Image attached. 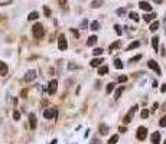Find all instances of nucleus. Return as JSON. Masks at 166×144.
Instances as JSON below:
<instances>
[{
    "label": "nucleus",
    "mask_w": 166,
    "mask_h": 144,
    "mask_svg": "<svg viewBox=\"0 0 166 144\" xmlns=\"http://www.w3.org/2000/svg\"><path fill=\"white\" fill-rule=\"evenodd\" d=\"M32 33H33V36H35L36 39H42V38H44L45 29H44V26H42V23H35V24H33Z\"/></svg>",
    "instance_id": "f257e3e1"
},
{
    "label": "nucleus",
    "mask_w": 166,
    "mask_h": 144,
    "mask_svg": "<svg viewBox=\"0 0 166 144\" xmlns=\"http://www.w3.org/2000/svg\"><path fill=\"white\" fill-rule=\"evenodd\" d=\"M136 137H137V140H140V141L146 140V137H147V128H146V127H143V125H140V127L137 128Z\"/></svg>",
    "instance_id": "f03ea898"
},
{
    "label": "nucleus",
    "mask_w": 166,
    "mask_h": 144,
    "mask_svg": "<svg viewBox=\"0 0 166 144\" xmlns=\"http://www.w3.org/2000/svg\"><path fill=\"white\" fill-rule=\"evenodd\" d=\"M137 110H139V105H133V107H131V108H130V111H129V114L124 117V120H123V122H124V124H129V122L131 121V117L134 115V112H136Z\"/></svg>",
    "instance_id": "7ed1b4c3"
},
{
    "label": "nucleus",
    "mask_w": 166,
    "mask_h": 144,
    "mask_svg": "<svg viewBox=\"0 0 166 144\" xmlns=\"http://www.w3.org/2000/svg\"><path fill=\"white\" fill-rule=\"evenodd\" d=\"M58 48H59L61 51H65V49L68 48V42H67V39H65V35H62V33H61L59 38H58Z\"/></svg>",
    "instance_id": "20e7f679"
},
{
    "label": "nucleus",
    "mask_w": 166,
    "mask_h": 144,
    "mask_svg": "<svg viewBox=\"0 0 166 144\" xmlns=\"http://www.w3.org/2000/svg\"><path fill=\"white\" fill-rule=\"evenodd\" d=\"M56 88H58V81L56 79H52L48 85V94L49 95H54V94L56 92Z\"/></svg>",
    "instance_id": "39448f33"
},
{
    "label": "nucleus",
    "mask_w": 166,
    "mask_h": 144,
    "mask_svg": "<svg viewBox=\"0 0 166 144\" xmlns=\"http://www.w3.org/2000/svg\"><path fill=\"white\" fill-rule=\"evenodd\" d=\"M147 66H149L150 69H153V71L158 73V75H162V69L159 68V65H158V63H156L153 59H150L149 62H147Z\"/></svg>",
    "instance_id": "423d86ee"
},
{
    "label": "nucleus",
    "mask_w": 166,
    "mask_h": 144,
    "mask_svg": "<svg viewBox=\"0 0 166 144\" xmlns=\"http://www.w3.org/2000/svg\"><path fill=\"white\" fill-rule=\"evenodd\" d=\"M55 115H56V110H54V108H48V110L44 111V117L46 118V120H51V118L55 117Z\"/></svg>",
    "instance_id": "0eeeda50"
},
{
    "label": "nucleus",
    "mask_w": 166,
    "mask_h": 144,
    "mask_svg": "<svg viewBox=\"0 0 166 144\" xmlns=\"http://www.w3.org/2000/svg\"><path fill=\"white\" fill-rule=\"evenodd\" d=\"M35 78H36V72H35V71H27L26 75H25V81H26V82L33 81Z\"/></svg>",
    "instance_id": "6e6552de"
},
{
    "label": "nucleus",
    "mask_w": 166,
    "mask_h": 144,
    "mask_svg": "<svg viewBox=\"0 0 166 144\" xmlns=\"http://www.w3.org/2000/svg\"><path fill=\"white\" fill-rule=\"evenodd\" d=\"M7 72H9L7 63H4V62H2V61H0V75L4 76V75H7Z\"/></svg>",
    "instance_id": "1a4fd4ad"
},
{
    "label": "nucleus",
    "mask_w": 166,
    "mask_h": 144,
    "mask_svg": "<svg viewBox=\"0 0 166 144\" xmlns=\"http://www.w3.org/2000/svg\"><path fill=\"white\" fill-rule=\"evenodd\" d=\"M29 125L32 130L36 128V115L35 114H29Z\"/></svg>",
    "instance_id": "9d476101"
},
{
    "label": "nucleus",
    "mask_w": 166,
    "mask_h": 144,
    "mask_svg": "<svg viewBox=\"0 0 166 144\" xmlns=\"http://www.w3.org/2000/svg\"><path fill=\"white\" fill-rule=\"evenodd\" d=\"M139 7L142 9V10H144V12H150V10H152V6H150L147 2H140L139 3Z\"/></svg>",
    "instance_id": "9b49d317"
},
{
    "label": "nucleus",
    "mask_w": 166,
    "mask_h": 144,
    "mask_svg": "<svg viewBox=\"0 0 166 144\" xmlns=\"http://www.w3.org/2000/svg\"><path fill=\"white\" fill-rule=\"evenodd\" d=\"M152 144H160V133L152 134Z\"/></svg>",
    "instance_id": "f8f14e48"
},
{
    "label": "nucleus",
    "mask_w": 166,
    "mask_h": 144,
    "mask_svg": "<svg viewBox=\"0 0 166 144\" xmlns=\"http://www.w3.org/2000/svg\"><path fill=\"white\" fill-rule=\"evenodd\" d=\"M155 17H156V13H150V14H146V13H144V14H143V20H144L146 23L152 22Z\"/></svg>",
    "instance_id": "ddd939ff"
},
{
    "label": "nucleus",
    "mask_w": 166,
    "mask_h": 144,
    "mask_svg": "<svg viewBox=\"0 0 166 144\" xmlns=\"http://www.w3.org/2000/svg\"><path fill=\"white\" fill-rule=\"evenodd\" d=\"M152 46H153V49H155L156 52H158V48H159V38H158V36H153V38H152Z\"/></svg>",
    "instance_id": "4468645a"
},
{
    "label": "nucleus",
    "mask_w": 166,
    "mask_h": 144,
    "mask_svg": "<svg viewBox=\"0 0 166 144\" xmlns=\"http://www.w3.org/2000/svg\"><path fill=\"white\" fill-rule=\"evenodd\" d=\"M98 131H100L103 136H106V134L108 133V127H107L106 124H100V127H98Z\"/></svg>",
    "instance_id": "2eb2a0df"
},
{
    "label": "nucleus",
    "mask_w": 166,
    "mask_h": 144,
    "mask_svg": "<svg viewBox=\"0 0 166 144\" xmlns=\"http://www.w3.org/2000/svg\"><path fill=\"white\" fill-rule=\"evenodd\" d=\"M158 29H159V22H158V20H153V22L150 23L149 30H150V32H155V30H158Z\"/></svg>",
    "instance_id": "dca6fc26"
},
{
    "label": "nucleus",
    "mask_w": 166,
    "mask_h": 144,
    "mask_svg": "<svg viewBox=\"0 0 166 144\" xmlns=\"http://www.w3.org/2000/svg\"><path fill=\"white\" fill-rule=\"evenodd\" d=\"M95 43H97V36H95V35L90 36L88 41H87V45H88V46H93V45H95Z\"/></svg>",
    "instance_id": "f3484780"
},
{
    "label": "nucleus",
    "mask_w": 166,
    "mask_h": 144,
    "mask_svg": "<svg viewBox=\"0 0 166 144\" xmlns=\"http://www.w3.org/2000/svg\"><path fill=\"white\" fill-rule=\"evenodd\" d=\"M101 62H103V59H98V58H95V59L91 61L90 65L93 66V68H97V66H100V63H101Z\"/></svg>",
    "instance_id": "a211bd4d"
},
{
    "label": "nucleus",
    "mask_w": 166,
    "mask_h": 144,
    "mask_svg": "<svg viewBox=\"0 0 166 144\" xmlns=\"http://www.w3.org/2000/svg\"><path fill=\"white\" fill-rule=\"evenodd\" d=\"M103 0H93L91 2V7H94V9H97V7H100L101 4H103Z\"/></svg>",
    "instance_id": "6ab92c4d"
},
{
    "label": "nucleus",
    "mask_w": 166,
    "mask_h": 144,
    "mask_svg": "<svg viewBox=\"0 0 166 144\" xmlns=\"http://www.w3.org/2000/svg\"><path fill=\"white\" fill-rule=\"evenodd\" d=\"M107 72H108V68H107L106 65L98 68V75H107Z\"/></svg>",
    "instance_id": "aec40b11"
},
{
    "label": "nucleus",
    "mask_w": 166,
    "mask_h": 144,
    "mask_svg": "<svg viewBox=\"0 0 166 144\" xmlns=\"http://www.w3.org/2000/svg\"><path fill=\"white\" fill-rule=\"evenodd\" d=\"M123 91H124V87H118V88H117V91H116V95H114V98H116V100H118V98L121 97Z\"/></svg>",
    "instance_id": "412c9836"
},
{
    "label": "nucleus",
    "mask_w": 166,
    "mask_h": 144,
    "mask_svg": "<svg viewBox=\"0 0 166 144\" xmlns=\"http://www.w3.org/2000/svg\"><path fill=\"white\" fill-rule=\"evenodd\" d=\"M38 17H39V13H38V12H32V13H29L27 19H29V20H36Z\"/></svg>",
    "instance_id": "4be33fe9"
},
{
    "label": "nucleus",
    "mask_w": 166,
    "mask_h": 144,
    "mask_svg": "<svg viewBox=\"0 0 166 144\" xmlns=\"http://www.w3.org/2000/svg\"><path fill=\"white\" fill-rule=\"evenodd\" d=\"M120 45H121V42H120V41H116L114 42V43H111V45H110V52H111V51H114V49H117L118 46H120Z\"/></svg>",
    "instance_id": "5701e85b"
},
{
    "label": "nucleus",
    "mask_w": 166,
    "mask_h": 144,
    "mask_svg": "<svg viewBox=\"0 0 166 144\" xmlns=\"http://www.w3.org/2000/svg\"><path fill=\"white\" fill-rule=\"evenodd\" d=\"M129 16H130L131 20H134V22H139V14H137L136 12H130V14H129Z\"/></svg>",
    "instance_id": "b1692460"
},
{
    "label": "nucleus",
    "mask_w": 166,
    "mask_h": 144,
    "mask_svg": "<svg viewBox=\"0 0 166 144\" xmlns=\"http://www.w3.org/2000/svg\"><path fill=\"white\" fill-rule=\"evenodd\" d=\"M139 46H140V42H131V43L127 46V51H130V49H136Z\"/></svg>",
    "instance_id": "393cba45"
},
{
    "label": "nucleus",
    "mask_w": 166,
    "mask_h": 144,
    "mask_svg": "<svg viewBox=\"0 0 166 144\" xmlns=\"http://www.w3.org/2000/svg\"><path fill=\"white\" fill-rule=\"evenodd\" d=\"M91 30H98L100 29V22H97V20H94L93 23H91Z\"/></svg>",
    "instance_id": "a878e982"
},
{
    "label": "nucleus",
    "mask_w": 166,
    "mask_h": 144,
    "mask_svg": "<svg viewBox=\"0 0 166 144\" xmlns=\"http://www.w3.org/2000/svg\"><path fill=\"white\" fill-rule=\"evenodd\" d=\"M114 66H116L117 69H121V68H123V62L118 59V58H117V59H114Z\"/></svg>",
    "instance_id": "bb28decb"
},
{
    "label": "nucleus",
    "mask_w": 166,
    "mask_h": 144,
    "mask_svg": "<svg viewBox=\"0 0 166 144\" xmlns=\"http://www.w3.org/2000/svg\"><path fill=\"white\" fill-rule=\"evenodd\" d=\"M117 141H118V136H117V134H116V136H113L111 138L108 140V143H107V144H116Z\"/></svg>",
    "instance_id": "cd10ccee"
},
{
    "label": "nucleus",
    "mask_w": 166,
    "mask_h": 144,
    "mask_svg": "<svg viewBox=\"0 0 166 144\" xmlns=\"http://www.w3.org/2000/svg\"><path fill=\"white\" fill-rule=\"evenodd\" d=\"M114 87H116V85H114V84H113V82H110V84H108V85H107V88H106L107 94H110V92H111V91H113V90H114Z\"/></svg>",
    "instance_id": "c85d7f7f"
},
{
    "label": "nucleus",
    "mask_w": 166,
    "mask_h": 144,
    "mask_svg": "<svg viewBox=\"0 0 166 144\" xmlns=\"http://www.w3.org/2000/svg\"><path fill=\"white\" fill-rule=\"evenodd\" d=\"M103 49H101V48H97V49H94V51H93V53L95 55V56H98V55H101V53H103Z\"/></svg>",
    "instance_id": "c756f323"
},
{
    "label": "nucleus",
    "mask_w": 166,
    "mask_h": 144,
    "mask_svg": "<svg viewBox=\"0 0 166 144\" xmlns=\"http://www.w3.org/2000/svg\"><path fill=\"white\" fill-rule=\"evenodd\" d=\"M114 29H116V33H117V35H121V33H123V30H121V27H120V24H114Z\"/></svg>",
    "instance_id": "7c9ffc66"
},
{
    "label": "nucleus",
    "mask_w": 166,
    "mask_h": 144,
    "mask_svg": "<svg viewBox=\"0 0 166 144\" xmlns=\"http://www.w3.org/2000/svg\"><path fill=\"white\" fill-rule=\"evenodd\" d=\"M44 12H45V16H46V17L51 16V10H49L48 6H44Z\"/></svg>",
    "instance_id": "2f4dec72"
},
{
    "label": "nucleus",
    "mask_w": 166,
    "mask_h": 144,
    "mask_svg": "<svg viewBox=\"0 0 166 144\" xmlns=\"http://www.w3.org/2000/svg\"><path fill=\"white\" fill-rule=\"evenodd\" d=\"M159 125H160V127H166V115L162 117V120L159 121Z\"/></svg>",
    "instance_id": "473e14b6"
},
{
    "label": "nucleus",
    "mask_w": 166,
    "mask_h": 144,
    "mask_svg": "<svg viewBox=\"0 0 166 144\" xmlns=\"http://www.w3.org/2000/svg\"><path fill=\"white\" fill-rule=\"evenodd\" d=\"M140 115H142V118H147V117H149V110H143Z\"/></svg>",
    "instance_id": "72a5a7b5"
},
{
    "label": "nucleus",
    "mask_w": 166,
    "mask_h": 144,
    "mask_svg": "<svg viewBox=\"0 0 166 144\" xmlns=\"http://www.w3.org/2000/svg\"><path fill=\"white\" fill-rule=\"evenodd\" d=\"M13 118H15L16 121H19V120H20V114H19V111H15V112H13Z\"/></svg>",
    "instance_id": "f704fd0d"
},
{
    "label": "nucleus",
    "mask_w": 166,
    "mask_h": 144,
    "mask_svg": "<svg viewBox=\"0 0 166 144\" xmlns=\"http://www.w3.org/2000/svg\"><path fill=\"white\" fill-rule=\"evenodd\" d=\"M140 58H142V56H140V55H137L136 58H131L130 62H131V63H133V62H137V61H140Z\"/></svg>",
    "instance_id": "c9c22d12"
},
{
    "label": "nucleus",
    "mask_w": 166,
    "mask_h": 144,
    "mask_svg": "<svg viewBox=\"0 0 166 144\" xmlns=\"http://www.w3.org/2000/svg\"><path fill=\"white\" fill-rule=\"evenodd\" d=\"M124 13H126V10H124V9H118V10H117V14H120V16H123Z\"/></svg>",
    "instance_id": "e433bc0d"
},
{
    "label": "nucleus",
    "mask_w": 166,
    "mask_h": 144,
    "mask_svg": "<svg viewBox=\"0 0 166 144\" xmlns=\"http://www.w3.org/2000/svg\"><path fill=\"white\" fill-rule=\"evenodd\" d=\"M118 81H120V82H126V81H127V76H124V75H123V76H120V78H118Z\"/></svg>",
    "instance_id": "4c0bfd02"
},
{
    "label": "nucleus",
    "mask_w": 166,
    "mask_h": 144,
    "mask_svg": "<svg viewBox=\"0 0 166 144\" xmlns=\"http://www.w3.org/2000/svg\"><path fill=\"white\" fill-rule=\"evenodd\" d=\"M59 2V4L62 6V7H65V4H67V0H58Z\"/></svg>",
    "instance_id": "58836bf2"
},
{
    "label": "nucleus",
    "mask_w": 166,
    "mask_h": 144,
    "mask_svg": "<svg viewBox=\"0 0 166 144\" xmlns=\"http://www.w3.org/2000/svg\"><path fill=\"white\" fill-rule=\"evenodd\" d=\"M20 95H22V98H26V95H27V91H26V90H23Z\"/></svg>",
    "instance_id": "ea45409f"
},
{
    "label": "nucleus",
    "mask_w": 166,
    "mask_h": 144,
    "mask_svg": "<svg viewBox=\"0 0 166 144\" xmlns=\"http://www.w3.org/2000/svg\"><path fill=\"white\" fill-rule=\"evenodd\" d=\"M118 131H120V133H126V131H127V128H126V127H120Z\"/></svg>",
    "instance_id": "a19ab883"
},
{
    "label": "nucleus",
    "mask_w": 166,
    "mask_h": 144,
    "mask_svg": "<svg viewBox=\"0 0 166 144\" xmlns=\"http://www.w3.org/2000/svg\"><path fill=\"white\" fill-rule=\"evenodd\" d=\"M160 55H162V56H165V55H166V52H165V48H163V46L160 48Z\"/></svg>",
    "instance_id": "79ce46f5"
},
{
    "label": "nucleus",
    "mask_w": 166,
    "mask_h": 144,
    "mask_svg": "<svg viewBox=\"0 0 166 144\" xmlns=\"http://www.w3.org/2000/svg\"><path fill=\"white\" fill-rule=\"evenodd\" d=\"M160 91H162V92H166V84H163L160 87Z\"/></svg>",
    "instance_id": "37998d69"
},
{
    "label": "nucleus",
    "mask_w": 166,
    "mask_h": 144,
    "mask_svg": "<svg viewBox=\"0 0 166 144\" xmlns=\"http://www.w3.org/2000/svg\"><path fill=\"white\" fill-rule=\"evenodd\" d=\"M71 30H72L74 36H77V38H78V36H79V33H78V32H77V30H75V29H71Z\"/></svg>",
    "instance_id": "c03bdc74"
},
{
    "label": "nucleus",
    "mask_w": 166,
    "mask_h": 144,
    "mask_svg": "<svg viewBox=\"0 0 166 144\" xmlns=\"http://www.w3.org/2000/svg\"><path fill=\"white\" fill-rule=\"evenodd\" d=\"M156 108H159V105H158V102H155V104H153V110H156Z\"/></svg>",
    "instance_id": "a18cd8bd"
},
{
    "label": "nucleus",
    "mask_w": 166,
    "mask_h": 144,
    "mask_svg": "<svg viewBox=\"0 0 166 144\" xmlns=\"http://www.w3.org/2000/svg\"><path fill=\"white\" fill-rule=\"evenodd\" d=\"M91 144H98V140H97V138H94L93 141H91Z\"/></svg>",
    "instance_id": "49530a36"
},
{
    "label": "nucleus",
    "mask_w": 166,
    "mask_h": 144,
    "mask_svg": "<svg viewBox=\"0 0 166 144\" xmlns=\"http://www.w3.org/2000/svg\"><path fill=\"white\" fill-rule=\"evenodd\" d=\"M155 2H156V3H162V0H155Z\"/></svg>",
    "instance_id": "de8ad7c7"
},
{
    "label": "nucleus",
    "mask_w": 166,
    "mask_h": 144,
    "mask_svg": "<svg viewBox=\"0 0 166 144\" xmlns=\"http://www.w3.org/2000/svg\"><path fill=\"white\" fill-rule=\"evenodd\" d=\"M51 144H56V140H54V141H52Z\"/></svg>",
    "instance_id": "09e8293b"
},
{
    "label": "nucleus",
    "mask_w": 166,
    "mask_h": 144,
    "mask_svg": "<svg viewBox=\"0 0 166 144\" xmlns=\"http://www.w3.org/2000/svg\"><path fill=\"white\" fill-rule=\"evenodd\" d=\"M163 144H166V140H165V143H163Z\"/></svg>",
    "instance_id": "8fccbe9b"
}]
</instances>
